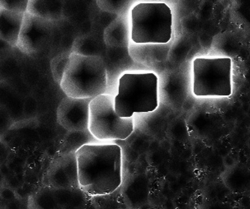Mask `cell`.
<instances>
[{
    "label": "cell",
    "mask_w": 250,
    "mask_h": 209,
    "mask_svg": "<svg viewBox=\"0 0 250 209\" xmlns=\"http://www.w3.org/2000/svg\"><path fill=\"white\" fill-rule=\"evenodd\" d=\"M76 156L80 190L90 196L106 195L122 184V150L117 144L83 146Z\"/></svg>",
    "instance_id": "cell-1"
},
{
    "label": "cell",
    "mask_w": 250,
    "mask_h": 209,
    "mask_svg": "<svg viewBox=\"0 0 250 209\" xmlns=\"http://www.w3.org/2000/svg\"><path fill=\"white\" fill-rule=\"evenodd\" d=\"M60 87L72 97L93 98L106 93L107 75L104 59L94 55L69 54Z\"/></svg>",
    "instance_id": "cell-2"
},
{
    "label": "cell",
    "mask_w": 250,
    "mask_h": 209,
    "mask_svg": "<svg viewBox=\"0 0 250 209\" xmlns=\"http://www.w3.org/2000/svg\"><path fill=\"white\" fill-rule=\"evenodd\" d=\"M158 106V77L153 73L125 74L119 79L114 97L115 112L120 117L154 112Z\"/></svg>",
    "instance_id": "cell-3"
},
{
    "label": "cell",
    "mask_w": 250,
    "mask_h": 209,
    "mask_svg": "<svg viewBox=\"0 0 250 209\" xmlns=\"http://www.w3.org/2000/svg\"><path fill=\"white\" fill-rule=\"evenodd\" d=\"M131 39L137 44H165L172 37L173 14L165 3H141L131 10Z\"/></svg>",
    "instance_id": "cell-4"
},
{
    "label": "cell",
    "mask_w": 250,
    "mask_h": 209,
    "mask_svg": "<svg viewBox=\"0 0 250 209\" xmlns=\"http://www.w3.org/2000/svg\"><path fill=\"white\" fill-rule=\"evenodd\" d=\"M88 130L101 141L124 140L133 132L132 117H120L115 112L114 97L103 93L89 104Z\"/></svg>",
    "instance_id": "cell-5"
},
{
    "label": "cell",
    "mask_w": 250,
    "mask_h": 209,
    "mask_svg": "<svg viewBox=\"0 0 250 209\" xmlns=\"http://www.w3.org/2000/svg\"><path fill=\"white\" fill-rule=\"evenodd\" d=\"M193 93L197 96L231 95V59L196 58L193 62Z\"/></svg>",
    "instance_id": "cell-6"
},
{
    "label": "cell",
    "mask_w": 250,
    "mask_h": 209,
    "mask_svg": "<svg viewBox=\"0 0 250 209\" xmlns=\"http://www.w3.org/2000/svg\"><path fill=\"white\" fill-rule=\"evenodd\" d=\"M53 21L26 12L23 16L16 47L22 53L32 56L39 53L50 41Z\"/></svg>",
    "instance_id": "cell-7"
},
{
    "label": "cell",
    "mask_w": 250,
    "mask_h": 209,
    "mask_svg": "<svg viewBox=\"0 0 250 209\" xmlns=\"http://www.w3.org/2000/svg\"><path fill=\"white\" fill-rule=\"evenodd\" d=\"M92 98L66 95L59 105L56 118L59 125L67 131L88 129L89 104Z\"/></svg>",
    "instance_id": "cell-8"
},
{
    "label": "cell",
    "mask_w": 250,
    "mask_h": 209,
    "mask_svg": "<svg viewBox=\"0 0 250 209\" xmlns=\"http://www.w3.org/2000/svg\"><path fill=\"white\" fill-rule=\"evenodd\" d=\"M48 185L55 189H80L76 152L58 155L46 171Z\"/></svg>",
    "instance_id": "cell-9"
},
{
    "label": "cell",
    "mask_w": 250,
    "mask_h": 209,
    "mask_svg": "<svg viewBox=\"0 0 250 209\" xmlns=\"http://www.w3.org/2000/svg\"><path fill=\"white\" fill-rule=\"evenodd\" d=\"M24 14L0 7V38L16 47Z\"/></svg>",
    "instance_id": "cell-10"
},
{
    "label": "cell",
    "mask_w": 250,
    "mask_h": 209,
    "mask_svg": "<svg viewBox=\"0 0 250 209\" xmlns=\"http://www.w3.org/2000/svg\"><path fill=\"white\" fill-rule=\"evenodd\" d=\"M94 143H104V141L95 138L88 129L67 131L66 134L64 135V138L60 143L57 154L63 155L70 152H76L83 146Z\"/></svg>",
    "instance_id": "cell-11"
},
{
    "label": "cell",
    "mask_w": 250,
    "mask_h": 209,
    "mask_svg": "<svg viewBox=\"0 0 250 209\" xmlns=\"http://www.w3.org/2000/svg\"><path fill=\"white\" fill-rule=\"evenodd\" d=\"M63 0H29L27 12L42 19L56 21L62 16Z\"/></svg>",
    "instance_id": "cell-12"
},
{
    "label": "cell",
    "mask_w": 250,
    "mask_h": 209,
    "mask_svg": "<svg viewBox=\"0 0 250 209\" xmlns=\"http://www.w3.org/2000/svg\"><path fill=\"white\" fill-rule=\"evenodd\" d=\"M69 54L63 53L54 57L51 61V71L53 79L57 84H61L62 77L66 69L67 64L69 61Z\"/></svg>",
    "instance_id": "cell-13"
},
{
    "label": "cell",
    "mask_w": 250,
    "mask_h": 209,
    "mask_svg": "<svg viewBox=\"0 0 250 209\" xmlns=\"http://www.w3.org/2000/svg\"><path fill=\"white\" fill-rule=\"evenodd\" d=\"M14 125V119L5 106L0 105V138L3 137Z\"/></svg>",
    "instance_id": "cell-14"
},
{
    "label": "cell",
    "mask_w": 250,
    "mask_h": 209,
    "mask_svg": "<svg viewBox=\"0 0 250 209\" xmlns=\"http://www.w3.org/2000/svg\"><path fill=\"white\" fill-rule=\"evenodd\" d=\"M29 0H1L0 7L8 10L25 14L27 11Z\"/></svg>",
    "instance_id": "cell-15"
},
{
    "label": "cell",
    "mask_w": 250,
    "mask_h": 209,
    "mask_svg": "<svg viewBox=\"0 0 250 209\" xmlns=\"http://www.w3.org/2000/svg\"><path fill=\"white\" fill-rule=\"evenodd\" d=\"M14 45L0 38V63L5 60L14 51Z\"/></svg>",
    "instance_id": "cell-16"
},
{
    "label": "cell",
    "mask_w": 250,
    "mask_h": 209,
    "mask_svg": "<svg viewBox=\"0 0 250 209\" xmlns=\"http://www.w3.org/2000/svg\"><path fill=\"white\" fill-rule=\"evenodd\" d=\"M199 43L204 49H210L212 45V38L210 35L203 33L199 36Z\"/></svg>",
    "instance_id": "cell-17"
},
{
    "label": "cell",
    "mask_w": 250,
    "mask_h": 209,
    "mask_svg": "<svg viewBox=\"0 0 250 209\" xmlns=\"http://www.w3.org/2000/svg\"><path fill=\"white\" fill-rule=\"evenodd\" d=\"M14 192L9 189H4V190L1 191V196L4 199H12L14 198Z\"/></svg>",
    "instance_id": "cell-18"
},
{
    "label": "cell",
    "mask_w": 250,
    "mask_h": 209,
    "mask_svg": "<svg viewBox=\"0 0 250 209\" xmlns=\"http://www.w3.org/2000/svg\"><path fill=\"white\" fill-rule=\"evenodd\" d=\"M0 4H1V0H0Z\"/></svg>",
    "instance_id": "cell-19"
}]
</instances>
